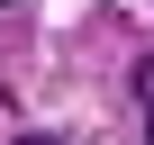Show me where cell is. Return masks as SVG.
Instances as JSON below:
<instances>
[{
  "label": "cell",
  "mask_w": 154,
  "mask_h": 145,
  "mask_svg": "<svg viewBox=\"0 0 154 145\" xmlns=\"http://www.w3.org/2000/svg\"><path fill=\"white\" fill-rule=\"evenodd\" d=\"M18 145H63V136H18Z\"/></svg>",
  "instance_id": "6da1fadb"
},
{
  "label": "cell",
  "mask_w": 154,
  "mask_h": 145,
  "mask_svg": "<svg viewBox=\"0 0 154 145\" xmlns=\"http://www.w3.org/2000/svg\"><path fill=\"white\" fill-rule=\"evenodd\" d=\"M145 145H154V109H145Z\"/></svg>",
  "instance_id": "7a4b0ae2"
}]
</instances>
